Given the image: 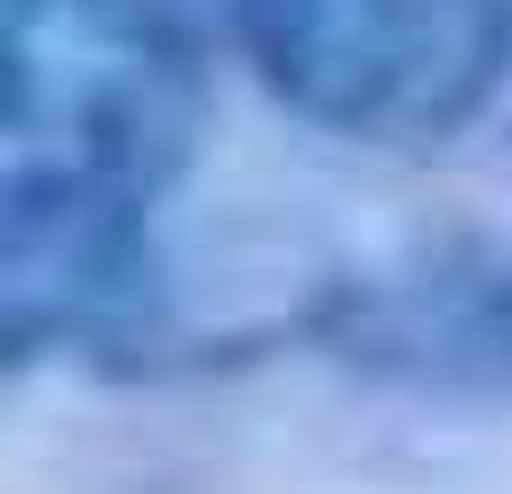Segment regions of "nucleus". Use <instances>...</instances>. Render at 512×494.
I'll return each instance as SVG.
<instances>
[{
  "label": "nucleus",
  "mask_w": 512,
  "mask_h": 494,
  "mask_svg": "<svg viewBox=\"0 0 512 494\" xmlns=\"http://www.w3.org/2000/svg\"><path fill=\"white\" fill-rule=\"evenodd\" d=\"M297 333L360 378L459 396V405H512V252L441 243L387 270H360L324 288Z\"/></svg>",
  "instance_id": "nucleus-3"
},
{
  "label": "nucleus",
  "mask_w": 512,
  "mask_h": 494,
  "mask_svg": "<svg viewBox=\"0 0 512 494\" xmlns=\"http://www.w3.org/2000/svg\"><path fill=\"white\" fill-rule=\"evenodd\" d=\"M225 36H234V0H9V54L36 63L207 72Z\"/></svg>",
  "instance_id": "nucleus-4"
},
{
  "label": "nucleus",
  "mask_w": 512,
  "mask_h": 494,
  "mask_svg": "<svg viewBox=\"0 0 512 494\" xmlns=\"http://www.w3.org/2000/svg\"><path fill=\"white\" fill-rule=\"evenodd\" d=\"M153 216L162 189L9 153L0 171V351L36 369L45 351H126L153 306Z\"/></svg>",
  "instance_id": "nucleus-2"
},
{
  "label": "nucleus",
  "mask_w": 512,
  "mask_h": 494,
  "mask_svg": "<svg viewBox=\"0 0 512 494\" xmlns=\"http://www.w3.org/2000/svg\"><path fill=\"white\" fill-rule=\"evenodd\" d=\"M261 81L360 144L459 135L512 63V0H234Z\"/></svg>",
  "instance_id": "nucleus-1"
}]
</instances>
